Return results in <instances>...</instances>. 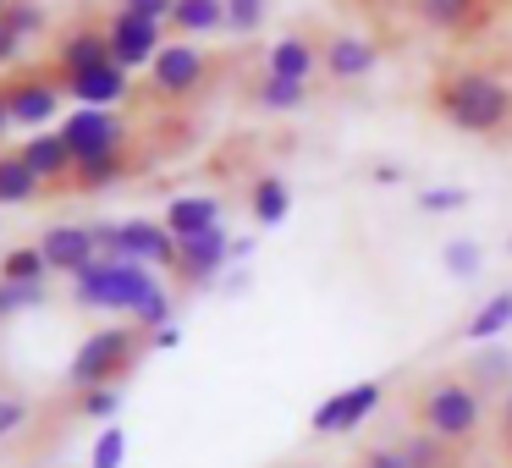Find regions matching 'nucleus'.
<instances>
[{
  "label": "nucleus",
  "instance_id": "nucleus-34",
  "mask_svg": "<svg viewBox=\"0 0 512 468\" xmlns=\"http://www.w3.org/2000/svg\"><path fill=\"white\" fill-rule=\"evenodd\" d=\"M45 298V287H17V281H0V320L6 314H17V309H28V303H39Z\"/></svg>",
  "mask_w": 512,
  "mask_h": 468
},
{
  "label": "nucleus",
  "instance_id": "nucleus-3",
  "mask_svg": "<svg viewBox=\"0 0 512 468\" xmlns=\"http://www.w3.org/2000/svg\"><path fill=\"white\" fill-rule=\"evenodd\" d=\"M155 292H160V287H155V276H149L144 265H111V259H94V265L78 276L72 298H78L83 309L133 314V320H138V309H144Z\"/></svg>",
  "mask_w": 512,
  "mask_h": 468
},
{
  "label": "nucleus",
  "instance_id": "nucleus-26",
  "mask_svg": "<svg viewBox=\"0 0 512 468\" xmlns=\"http://www.w3.org/2000/svg\"><path fill=\"white\" fill-rule=\"evenodd\" d=\"M474 380L479 386H507L512 391V353L507 347H485V353L474 358Z\"/></svg>",
  "mask_w": 512,
  "mask_h": 468
},
{
  "label": "nucleus",
  "instance_id": "nucleus-19",
  "mask_svg": "<svg viewBox=\"0 0 512 468\" xmlns=\"http://www.w3.org/2000/svg\"><path fill=\"white\" fill-rule=\"evenodd\" d=\"M507 325H512V287H501V292H490V298L474 309V320H468V342L490 347V342H501Z\"/></svg>",
  "mask_w": 512,
  "mask_h": 468
},
{
  "label": "nucleus",
  "instance_id": "nucleus-14",
  "mask_svg": "<svg viewBox=\"0 0 512 468\" xmlns=\"http://www.w3.org/2000/svg\"><path fill=\"white\" fill-rule=\"evenodd\" d=\"M226 259H232V237H226V226H210V232H199V237H182L177 276L182 281H210Z\"/></svg>",
  "mask_w": 512,
  "mask_h": 468
},
{
  "label": "nucleus",
  "instance_id": "nucleus-31",
  "mask_svg": "<svg viewBox=\"0 0 512 468\" xmlns=\"http://www.w3.org/2000/svg\"><path fill=\"white\" fill-rule=\"evenodd\" d=\"M116 408H122V386H94V391H83L78 397V413L83 419H116Z\"/></svg>",
  "mask_w": 512,
  "mask_h": 468
},
{
  "label": "nucleus",
  "instance_id": "nucleus-25",
  "mask_svg": "<svg viewBox=\"0 0 512 468\" xmlns=\"http://www.w3.org/2000/svg\"><path fill=\"white\" fill-rule=\"evenodd\" d=\"M259 111H298L303 100H309V83H287V78H265L254 89Z\"/></svg>",
  "mask_w": 512,
  "mask_h": 468
},
{
  "label": "nucleus",
  "instance_id": "nucleus-23",
  "mask_svg": "<svg viewBox=\"0 0 512 468\" xmlns=\"http://www.w3.org/2000/svg\"><path fill=\"white\" fill-rule=\"evenodd\" d=\"M287 210H292L287 182H281V177H265V182L254 188V221H259V226H281V221H287Z\"/></svg>",
  "mask_w": 512,
  "mask_h": 468
},
{
  "label": "nucleus",
  "instance_id": "nucleus-29",
  "mask_svg": "<svg viewBox=\"0 0 512 468\" xmlns=\"http://www.w3.org/2000/svg\"><path fill=\"white\" fill-rule=\"evenodd\" d=\"M122 457H127V435H122V424H105L100 441H94V452H89V468H122Z\"/></svg>",
  "mask_w": 512,
  "mask_h": 468
},
{
  "label": "nucleus",
  "instance_id": "nucleus-33",
  "mask_svg": "<svg viewBox=\"0 0 512 468\" xmlns=\"http://www.w3.org/2000/svg\"><path fill=\"white\" fill-rule=\"evenodd\" d=\"M463 204H468L463 188H430V193H419V210L424 215H457Z\"/></svg>",
  "mask_w": 512,
  "mask_h": 468
},
{
  "label": "nucleus",
  "instance_id": "nucleus-6",
  "mask_svg": "<svg viewBox=\"0 0 512 468\" xmlns=\"http://www.w3.org/2000/svg\"><path fill=\"white\" fill-rule=\"evenodd\" d=\"M380 397H386V386H380V380H358V386L325 397L320 408H314V419H309L314 435H347V430H358V424L380 408Z\"/></svg>",
  "mask_w": 512,
  "mask_h": 468
},
{
  "label": "nucleus",
  "instance_id": "nucleus-11",
  "mask_svg": "<svg viewBox=\"0 0 512 468\" xmlns=\"http://www.w3.org/2000/svg\"><path fill=\"white\" fill-rule=\"evenodd\" d=\"M204 72H210V61H204L193 45H166V50L155 56V67H149V83H155L160 94H171V100H177V94H193V89H199Z\"/></svg>",
  "mask_w": 512,
  "mask_h": 468
},
{
  "label": "nucleus",
  "instance_id": "nucleus-17",
  "mask_svg": "<svg viewBox=\"0 0 512 468\" xmlns=\"http://www.w3.org/2000/svg\"><path fill=\"white\" fill-rule=\"evenodd\" d=\"M111 34L105 28H78V34L61 45V67L67 72H89V67H111Z\"/></svg>",
  "mask_w": 512,
  "mask_h": 468
},
{
  "label": "nucleus",
  "instance_id": "nucleus-18",
  "mask_svg": "<svg viewBox=\"0 0 512 468\" xmlns=\"http://www.w3.org/2000/svg\"><path fill=\"white\" fill-rule=\"evenodd\" d=\"M314 67H320V56H314V45H309V39L287 34V39H276V45H270V78L309 83V72H314Z\"/></svg>",
  "mask_w": 512,
  "mask_h": 468
},
{
  "label": "nucleus",
  "instance_id": "nucleus-15",
  "mask_svg": "<svg viewBox=\"0 0 512 468\" xmlns=\"http://www.w3.org/2000/svg\"><path fill=\"white\" fill-rule=\"evenodd\" d=\"M210 226H221V204H215L210 193H182V199L166 204V232L177 237V243L210 232Z\"/></svg>",
  "mask_w": 512,
  "mask_h": 468
},
{
  "label": "nucleus",
  "instance_id": "nucleus-2",
  "mask_svg": "<svg viewBox=\"0 0 512 468\" xmlns=\"http://www.w3.org/2000/svg\"><path fill=\"white\" fill-rule=\"evenodd\" d=\"M479 419H485V402H479L474 380L441 375L419 391V424L435 441H468V435L479 430Z\"/></svg>",
  "mask_w": 512,
  "mask_h": 468
},
{
  "label": "nucleus",
  "instance_id": "nucleus-36",
  "mask_svg": "<svg viewBox=\"0 0 512 468\" xmlns=\"http://www.w3.org/2000/svg\"><path fill=\"white\" fill-rule=\"evenodd\" d=\"M122 12L155 17V23H171V12H177V0H122Z\"/></svg>",
  "mask_w": 512,
  "mask_h": 468
},
{
  "label": "nucleus",
  "instance_id": "nucleus-41",
  "mask_svg": "<svg viewBox=\"0 0 512 468\" xmlns=\"http://www.w3.org/2000/svg\"><path fill=\"white\" fill-rule=\"evenodd\" d=\"M501 441L512 446V391H507V402H501Z\"/></svg>",
  "mask_w": 512,
  "mask_h": 468
},
{
  "label": "nucleus",
  "instance_id": "nucleus-27",
  "mask_svg": "<svg viewBox=\"0 0 512 468\" xmlns=\"http://www.w3.org/2000/svg\"><path fill=\"white\" fill-rule=\"evenodd\" d=\"M441 265L446 270H452V276H479V265H485V254H479V243H474V237H457V243H446L441 248Z\"/></svg>",
  "mask_w": 512,
  "mask_h": 468
},
{
  "label": "nucleus",
  "instance_id": "nucleus-13",
  "mask_svg": "<svg viewBox=\"0 0 512 468\" xmlns=\"http://www.w3.org/2000/svg\"><path fill=\"white\" fill-rule=\"evenodd\" d=\"M6 105H12V122L17 127H45L50 116L61 111V83L50 78H17L6 89Z\"/></svg>",
  "mask_w": 512,
  "mask_h": 468
},
{
  "label": "nucleus",
  "instance_id": "nucleus-5",
  "mask_svg": "<svg viewBox=\"0 0 512 468\" xmlns=\"http://www.w3.org/2000/svg\"><path fill=\"white\" fill-rule=\"evenodd\" d=\"M111 265H171L177 270V259H182V243L166 232V221H122V232H116V248L111 254Z\"/></svg>",
  "mask_w": 512,
  "mask_h": 468
},
{
  "label": "nucleus",
  "instance_id": "nucleus-4",
  "mask_svg": "<svg viewBox=\"0 0 512 468\" xmlns=\"http://www.w3.org/2000/svg\"><path fill=\"white\" fill-rule=\"evenodd\" d=\"M138 353H144V342H138V331H127V325L83 336V347L72 353V369H67L72 391L83 397V391H94V386H116V380L138 364Z\"/></svg>",
  "mask_w": 512,
  "mask_h": 468
},
{
  "label": "nucleus",
  "instance_id": "nucleus-9",
  "mask_svg": "<svg viewBox=\"0 0 512 468\" xmlns=\"http://www.w3.org/2000/svg\"><path fill=\"white\" fill-rule=\"evenodd\" d=\"M61 94L83 105V111H111L127 100V67H89V72H61Z\"/></svg>",
  "mask_w": 512,
  "mask_h": 468
},
{
  "label": "nucleus",
  "instance_id": "nucleus-40",
  "mask_svg": "<svg viewBox=\"0 0 512 468\" xmlns=\"http://www.w3.org/2000/svg\"><path fill=\"white\" fill-rule=\"evenodd\" d=\"M177 342H182V331H177V325H166V331H155V347H160V353H171Z\"/></svg>",
  "mask_w": 512,
  "mask_h": 468
},
{
  "label": "nucleus",
  "instance_id": "nucleus-22",
  "mask_svg": "<svg viewBox=\"0 0 512 468\" xmlns=\"http://www.w3.org/2000/svg\"><path fill=\"white\" fill-rule=\"evenodd\" d=\"M127 171V155L122 149H100V155H83L78 171H72V182L78 188H105V182H116Z\"/></svg>",
  "mask_w": 512,
  "mask_h": 468
},
{
  "label": "nucleus",
  "instance_id": "nucleus-8",
  "mask_svg": "<svg viewBox=\"0 0 512 468\" xmlns=\"http://www.w3.org/2000/svg\"><path fill=\"white\" fill-rule=\"evenodd\" d=\"M39 254H45L50 270L78 281L83 270L100 259V243H94V226H50V232L39 237Z\"/></svg>",
  "mask_w": 512,
  "mask_h": 468
},
{
  "label": "nucleus",
  "instance_id": "nucleus-39",
  "mask_svg": "<svg viewBox=\"0 0 512 468\" xmlns=\"http://www.w3.org/2000/svg\"><path fill=\"white\" fill-rule=\"evenodd\" d=\"M6 12L17 17V28H23V39H28V34H39V23H45V17H39V6H6Z\"/></svg>",
  "mask_w": 512,
  "mask_h": 468
},
{
  "label": "nucleus",
  "instance_id": "nucleus-20",
  "mask_svg": "<svg viewBox=\"0 0 512 468\" xmlns=\"http://www.w3.org/2000/svg\"><path fill=\"white\" fill-rule=\"evenodd\" d=\"M45 182L28 171L23 155H0V204H34Z\"/></svg>",
  "mask_w": 512,
  "mask_h": 468
},
{
  "label": "nucleus",
  "instance_id": "nucleus-38",
  "mask_svg": "<svg viewBox=\"0 0 512 468\" xmlns=\"http://www.w3.org/2000/svg\"><path fill=\"white\" fill-rule=\"evenodd\" d=\"M358 468H408V457H402V446H375L369 457H358Z\"/></svg>",
  "mask_w": 512,
  "mask_h": 468
},
{
  "label": "nucleus",
  "instance_id": "nucleus-21",
  "mask_svg": "<svg viewBox=\"0 0 512 468\" xmlns=\"http://www.w3.org/2000/svg\"><path fill=\"white\" fill-rule=\"evenodd\" d=\"M171 23H177L182 34H210V28H232V23H226V0H177Z\"/></svg>",
  "mask_w": 512,
  "mask_h": 468
},
{
  "label": "nucleus",
  "instance_id": "nucleus-16",
  "mask_svg": "<svg viewBox=\"0 0 512 468\" xmlns=\"http://www.w3.org/2000/svg\"><path fill=\"white\" fill-rule=\"evenodd\" d=\"M17 155L28 160V171H34L39 182H61V177H72V171H78V155L61 144V133H39L34 144H23Z\"/></svg>",
  "mask_w": 512,
  "mask_h": 468
},
{
  "label": "nucleus",
  "instance_id": "nucleus-28",
  "mask_svg": "<svg viewBox=\"0 0 512 468\" xmlns=\"http://www.w3.org/2000/svg\"><path fill=\"white\" fill-rule=\"evenodd\" d=\"M468 6H474V0H419V17L430 28H463Z\"/></svg>",
  "mask_w": 512,
  "mask_h": 468
},
{
  "label": "nucleus",
  "instance_id": "nucleus-30",
  "mask_svg": "<svg viewBox=\"0 0 512 468\" xmlns=\"http://www.w3.org/2000/svg\"><path fill=\"white\" fill-rule=\"evenodd\" d=\"M402 457H408V468H446V441H435V435H408V441H402Z\"/></svg>",
  "mask_w": 512,
  "mask_h": 468
},
{
  "label": "nucleus",
  "instance_id": "nucleus-24",
  "mask_svg": "<svg viewBox=\"0 0 512 468\" xmlns=\"http://www.w3.org/2000/svg\"><path fill=\"white\" fill-rule=\"evenodd\" d=\"M45 254L39 248H12L6 265H0V281H17V287H45Z\"/></svg>",
  "mask_w": 512,
  "mask_h": 468
},
{
  "label": "nucleus",
  "instance_id": "nucleus-37",
  "mask_svg": "<svg viewBox=\"0 0 512 468\" xmlns=\"http://www.w3.org/2000/svg\"><path fill=\"white\" fill-rule=\"evenodd\" d=\"M17 45H23V28H17L12 12H0V61H12Z\"/></svg>",
  "mask_w": 512,
  "mask_h": 468
},
{
  "label": "nucleus",
  "instance_id": "nucleus-35",
  "mask_svg": "<svg viewBox=\"0 0 512 468\" xmlns=\"http://www.w3.org/2000/svg\"><path fill=\"white\" fill-rule=\"evenodd\" d=\"M23 419H28V402H17V397H0V441L23 430Z\"/></svg>",
  "mask_w": 512,
  "mask_h": 468
},
{
  "label": "nucleus",
  "instance_id": "nucleus-32",
  "mask_svg": "<svg viewBox=\"0 0 512 468\" xmlns=\"http://www.w3.org/2000/svg\"><path fill=\"white\" fill-rule=\"evenodd\" d=\"M226 23H232L237 34H259V23H265V0H226Z\"/></svg>",
  "mask_w": 512,
  "mask_h": 468
},
{
  "label": "nucleus",
  "instance_id": "nucleus-12",
  "mask_svg": "<svg viewBox=\"0 0 512 468\" xmlns=\"http://www.w3.org/2000/svg\"><path fill=\"white\" fill-rule=\"evenodd\" d=\"M320 67L331 72L336 83H358V78H369V72L380 67V50L369 45V39H358V34H331L325 39Z\"/></svg>",
  "mask_w": 512,
  "mask_h": 468
},
{
  "label": "nucleus",
  "instance_id": "nucleus-42",
  "mask_svg": "<svg viewBox=\"0 0 512 468\" xmlns=\"http://www.w3.org/2000/svg\"><path fill=\"white\" fill-rule=\"evenodd\" d=\"M12 122V105H6V89H0V127Z\"/></svg>",
  "mask_w": 512,
  "mask_h": 468
},
{
  "label": "nucleus",
  "instance_id": "nucleus-7",
  "mask_svg": "<svg viewBox=\"0 0 512 468\" xmlns=\"http://www.w3.org/2000/svg\"><path fill=\"white\" fill-rule=\"evenodd\" d=\"M105 34H111L116 67H155V56L166 50L160 45V23L155 17H138V12H116Z\"/></svg>",
  "mask_w": 512,
  "mask_h": 468
},
{
  "label": "nucleus",
  "instance_id": "nucleus-10",
  "mask_svg": "<svg viewBox=\"0 0 512 468\" xmlns=\"http://www.w3.org/2000/svg\"><path fill=\"white\" fill-rule=\"evenodd\" d=\"M61 144L78 160L100 155V149H122V122H116V111H72L61 122Z\"/></svg>",
  "mask_w": 512,
  "mask_h": 468
},
{
  "label": "nucleus",
  "instance_id": "nucleus-1",
  "mask_svg": "<svg viewBox=\"0 0 512 468\" xmlns=\"http://www.w3.org/2000/svg\"><path fill=\"white\" fill-rule=\"evenodd\" d=\"M435 116L457 133H501L512 122V89L490 72H446L435 83Z\"/></svg>",
  "mask_w": 512,
  "mask_h": 468
}]
</instances>
